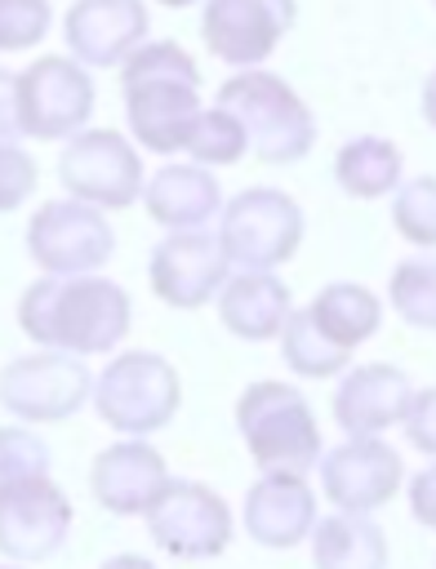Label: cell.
Segmentation results:
<instances>
[{
    "mask_svg": "<svg viewBox=\"0 0 436 569\" xmlns=\"http://www.w3.org/2000/svg\"><path fill=\"white\" fill-rule=\"evenodd\" d=\"M89 396H93L98 418L107 427H116L125 436H147V431H160L178 413L182 387H178V373L165 356L125 351L98 373Z\"/></svg>",
    "mask_w": 436,
    "mask_h": 569,
    "instance_id": "cell-5",
    "label": "cell"
},
{
    "mask_svg": "<svg viewBox=\"0 0 436 569\" xmlns=\"http://www.w3.org/2000/svg\"><path fill=\"white\" fill-rule=\"evenodd\" d=\"M294 22V0H209L200 36L205 44L236 67L262 62Z\"/></svg>",
    "mask_w": 436,
    "mask_h": 569,
    "instance_id": "cell-15",
    "label": "cell"
},
{
    "mask_svg": "<svg viewBox=\"0 0 436 569\" xmlns=\"http://www.w3.org/2000/svg\"><path fill=\"white\" fill-rule=\"evenodd\" d=\"M58 178L76 200L125 209L142 196V160L116 129H80L58 156Z\"/></svg>",
    "mask_w": 436,
    "mask_h": 569,
    "instance_id": "cell-8",
    "label": "cell"
},
{
    "mask_svg": "<svg viewBox=\"0 0 436 569\" xmlns=\"http://www.w3.org/2000/svg\"><path fill=\"white\" fill-rule=\"evenodd\" d=\"M49 31V0H0V49H31Z\"/></svg>",
    "mask_w": 436,
    "mask_h": 569,
    "instance_id": "cell-30",
    "label": "cell"
},
{
    "mask_svg": "<svg viewBox=\"0 0 436 569\" xmlns=\"http://www.w3.org/2000/svg\"><path fill=\"white\" fill-rule=\"evenodd\" d=\"M142 200L156 222H165L174 231H191L218 213L222 191H218L214 173H205L200 164H165L160 173H151Z\"/></svg>",
    "mask_w": 436,
    "mask_h": 569,
    "instance_id": "cell-21",
    "label": "cell"
},
{
    "mask_svg": "<svg viewBox=\"0 0 436 569\" xmlns=\"http://www.w3.org/2000/svg\"><path fill=\"white\" fill-rule=\"evenodd\" d=\"M409 511H414L418 525L436 529V462L414 476V485H409Z\"/></svg>",
    "mask_w": 436,
    "mask_h": 569,
    "instance_id": "cell-34",
    "label": "cell"
},
{
    "mask_svg": "<svg viewBox=\"0 0 436 569\" xmlns=\"http://www.w3.org/2000/svg\"><path fill=\"white\" fill-rule=\"evenodd\" d=\"M307 311H311V320H316L338 347H347V351L360 347V342L378 329V316H383L378 298H374L369 289H360V284H347V280L320 289Z\"/></svg>",
    "mask_w": 436,
    "mask_h": 569,
    "instance_id": "cell-23",
    "label": "cell"
},
{
    "mask_svg": "<svg viewBox=\"0 0 436 569\" xmlns=\"http://www.w3.org/2000/svg\"><path fill=\"white\" fill-rule=\"evenodd\" d=\"M392 307L414 329H436V253L405 258L392 271Z\"/></svg>",
    "mask_w": 436,
    "mask_h": 569,
    "instance_id": "cell-26",
    "label": "cell"
},
{
    "mask_svg": "<svg viewBox=\"0 0 436 569\" xmlns=\"http://www.w3.org/2000/svg\"><path fill=\"white\" fill-rule=\"evenodd\" d=\"M169 467L165 458L142 440H120L93 458V498L116 516H142L151 498L165 489Z\"/></svg>",
    "mask_w": 436,
    "mask_h": 569,
    "instance_id": "cell-18",
    "label": "cell"
},
{
    "mask_svg": "<svg viewBox=\"0 0 436 569\" xmlns=\"http://www.w3.org/2000/svg\"><path fill=\"white\" fill-rule=\"evenodd\" d=\"M27 249L49 276H80L111 258L116 236L98 204L89 200H49L36 209L27 227Z\"/></svg>",
    "mask_w": 436,
    "mask_h": 569,
    "instance_id": "cell-10",
    "label": "cell"
},
{
    "mask_svg": "<svg viewBox=\"0 0 436 569\" xmlns=\"http://www.w3.org/2000/svg\"><path fill=\"white\" fill-rule=\"evenodd\" d=\"M405 436L418 453H432L436 458V387L427 391H414L409 396V409H405Z\"/></svg>",
    "mask_w": 436,
    "mask_h": 569,
    "instance_id": "cell-32",
    "label": "cell"
},
{
    "mask_svg": "<svg viewBox=\"0 0 436 569\" xmlns=\"http://www.w3.org/2000/svg\"><path fill=\"white\" fill-rule=\"evenodd\" d=\"M62 31H67L71 58L89 67H111V62H125L142 44L147 9L142 0H80L71 4Z\"/></svg>",
    "mask_w": 436,
    "mask_h": 569,
    "instance_id": "cell-16",
    "label": "cell"
},
{
    "mask_svg": "<svg viewBox=\"0 0 436 569\" xmlns=\"http://www.w3.org/2000/svg\"><path fill=\"white\" fill-rule=\"evenodd\" d=\"M334 178L347 196H360V200L387 196L400 182V151L387 138H356L338 151Z\"/></svg>",
    "mask_w": 436,
    "mask_h": 569,
    "instance_id": "cell-24",
    "label": "cell"
},
{
    "mask_svg": "<svg viewBox=\"0 0 436 569\" xmlns=\"http://www.w3.org/2000/svg\"><path fill=\"white\" fill-rule=\"evenodd\" d=\"M22 138V107H18V76L0 67V142Z\"/></svg>",
    "mask_w": 436,
    "mask_h": 569,
    "instance_id": "cell-33",
    "label": "cell"
},
{
    "mask_svg": "<svg viewBox=\"0 0 436 569\" xmlns=\"http://www.w3.org/2000/svg\"><path fill=\"white\" fill-rule=\"evenodd\" d=\"M44 471H49V445L27 427H0V489Z\"/></svg>",
    "mask_w": 436,
    "mask_h": 569,
    "instance_id": "cell-29",
    "label": "cell"
},
{
    "mask_svg": "<svg viewBox=\"0 0 436 569\" xmlns=\"http://www.w3.org/2000/svg\"><path fill=\"white\" fill-rule=\"evenodd\" d=\"M400 476H405V467H400L396 449L383 445L378 436H351L347 445H338L320 458V489L343 511L383 507L396 493Z\"/></svg>",
    "mask_w": 436,
    "mask_h": 569,
    "instance_id": "cell-14",
    "label": "cell"
},
{
    "mask_svg": "<svg viewBox=\"0 0 436 569\" xmlns=\"http://www.w3.org/2000/svg\"><path fill=\"white\" fill-rule=\"evenodd\" d=\"M71 533V498L49 480L31 476L0 489V551L9 560H44Z\"/></svg>",
    "mask_w": 436,
    "mask_h": 569,
    "instance_id": "cell-12",
    "label": "cell"
},
{
    "mask_svg": "<svg viewBox=\"0 0 436 569\" xmlns=\"http://www.w3.org/2000/svg\"><path fill=\"white\" fill-rule=\"evenodd\" d=\"M125 84V111H129V129L147 151H178L187 147V133L200 116V71L187 58V49H178L174 40H156V44H138L125 58L120 71Z\"/></svg>",
    "mask_w": 436,
    "mask_h": 569,
    "instance_id": "cell-2",
    "label": "cell"
},
{
    "mask_svg": "<svg viewBox=\"0 0 436 569\" xmlns=\"http://www.w3.org/2000/svg\"><path fill=\"white\" fill-rule=\"evenodd\" d=\"M311 525H316V498L303 476L267 471L245 493V529L262 547H294L311 533Z\"/></svg>",
    "mask_w": 436,
    "mask_h": 569,
    "instance_id": "cell-19",
    "label": "cell"
},
{
    "mask_svg": "<svg viewBox=\"0 0 436 569\" xmlns=\"http://www.w3.org/2000/svg\"><path fill=\"white\" fill-rule=\"evenodd\" d=\"M311 560L316 569H383L387 538L369 511H338L311 525Z\"/></svg>",
    "mask_w": 436,
    "mask_h": 569,
    "instance_id": "cell-22",
    "label": "cell"
},
{
    "mask_svg": "<svg viewBox=\"0 0 436 569\" xmlns=\"http://www.w3.org/2000/svg\"><path fill=\"white\" fill-rule=\"evenodd\" d=\"M151 289L156 298H165L169 307L196 311L205 307L222 280H227V253L218 244V236L191 227V231H174L151 249Z\"/></svg>",
    "mask_w": 436,
    "mask_h": 569,
    "instance_id": "cell-13",
    "label": "cell"
},
{
    "mask_svg": "<svg viewBox=\"0 0 436 569\" xmlns=\"http://www.w3.org/2000/svg\"><path fill=\"white\" fill-rule=\"evenodd\" d=\"M392 222L409 244L436 249V178H414L392 200Z\"/></svg>",
    "mask_w": 436,
    "mask_h": 569,
    "instance_id": "cell-28",
    "label": "cell"
},
{
    "mask_svg": "<svg viewBox=\"0 0 436 569\" xmlns=\"http://www.w3.org/2000/svg\"><path fill=\"white\" fill-rule=\"evenodd\" d=\"M142 516L156 547L169 551L174 560H209L231 538L227 502L200 480H165V489L151 498Z\"/></svg>",
    "mask_w": 436,
    "mask_h": 569,
    "instance_id": "cell-7",
    "label": "cell"
},
{
    "mask_svg": "<svg viewBox=\"0 0 436 569\" xmlns=\"http://www.w3.org/2000/svg\"><path fill=\"white\" fill-rule=\"evenodd\" d=\"M36 191V160L18 142H0V213L18 209Z\"/></svg>",
    "mask_w": 436,
    "mask_h": 569,
    "instance_id": "cell-31",
    "label": "cell"
},
{
    "mask_svg": "<svg viewBox=\"0 0 436 569\" xmlns=\"http://www.w3.org/2000/svg\"><path fill=\"white\" fill-rule=\"evenodd\" d=\"M22 133L31 138H71L93 111V80L76 58H36L18 76Z\"/></svg>",
    "mask_w": 436,
    "mask_h": 569,
    "instance_id": "cell-11",
    "label": "cell"
},
{
    "mask_svg": "<svg viewBox=\"0 0 436 569\" xmlns=\"http://www.w3.org/2000/svg\"><path fill=\"white\" fill-rule=\"evenodd\" d=\"M409 378L396 365H356L334 391V418L347 436H378L409 409Z\"/></svg>",
    "mask_w": 436,
    "mask_h": 569,
    "instance_id": "cell-17",
    "label": "cell"
},
{
    "mask_svg": "<svg viewBox=\"0 0 436 569\" xmlns=\"http://www.w3.org/2000/svg\"><path fill=\"white\" fill-rule=\"evenodd\" d=\"M423 116L436 124V71L427 76V84H423Z\"/></svg>",
    "mask_w": 436,
    "mask_h": 569,
    "instance_id": "cell-35",
    "label": "cell"
},
{
    "mask_svg": "<svg viewBox=\"0 0 436 569\" xmlns=\"http://www.w3.org/2000/svg\"><path fill=\"white\" fill-rule=\"evenodd\" d=\"M236 427L249 445V458L262 471L307 476L320 462V427L303 391L285 382H254L236 405Z\"/></svg>",
    "mask_w": 436,
    "mask_h": 569,
    "instance_id": "cell-4",
    "label": "cell"
},
{
    "mask_svg": "<svg viewBox=\"0 0 436 569\" xmlns=\"http://www.w3.org/2000/svg\"><path fill=\"white\" fill-rule=\"evenodd\" d=\"M160 4H174V9H182V4H196V0H160Z\"/></svg>",
    "mask_w": 436,
    "mask_h": 569,
    "instance_id": "cell-37",
    "label": "cell"
},
{
    "mask_svg": "<svg viewBox=\"0 0 436 569\" xmlns=\"http://www.w3.org/2000/svg\"><path fill=\"white\" fill-rule=\"evenodd\" d=\"M187 151L200 160V164H236L249 147H245V129L231 111L214 107V111H200L191 133H187Z\"/></svg>",
    "mask_w": 436,
    "mask_h": 569,
    "instance_id": "cell-27",
    "label": "cell"
},
{
    "mask_svg": "<svg viewBox=\"0 0 436 569\" xmlns=\"http://www.w3.org/2000/svg\"><path fill=\"white\" fill-rule=\"evenodd\" d=\"M218 316L236 338L267 342L280 333V325L289 316V289L271 271L240 267V276L222 280V289H218Z\"/></svg>",
    "mask_w": 436,
    "mask_h": 569,
    "instance_id": "cell-20",
    "label": "cell"
},
{
    "mask_svg": "<svg viewBox=\"0 0 436 569\" xmlns=\"http://www.w3.org/2000/svg\"><path fill=\"white\" fill-rule=\"evenodd\" d=\"M280 351H285V365L303 378H329L347 365V347H338L316 320L311 311H289L285 325H280Z\"/></svg>",
    "mask_w": 436,
    "mask_h": 569,
    "instance_id": "cell-25",
    "label": "cell"
},
{
    "mask_svg": "<svg viewBox=\"0 0 436 569\" xmlns=\"http://www.w3.org/2000/svg\"><path fill=\"white\" fill-rule=\"evenodd\" d=\"M89 369L71 351L22 356L0 369V405L22 422H62L89 400Z\"/></svg>",
    "mask_w": 436,
    "mask_h": 569,
    "instance_id": "cell-9",
    "label": "cell"
},
{
    "mask_svg": "<svg viewBox=\"0 0 436 569\" xmlns=\"http://www.w3.org/2000/svg\"><path fill=\"white\" fill-rule=\"evenodd\" d=\"M18 325L31 342L71 351V356H102L129 333V293L102 276H44L18 302Z\"/></svg>",
    "mask_w": 436,
    "mask_h": 569,
    "instance_id": "cell-1",
    "label": "cell"
},
{
    "mask_svg": "<svg viewBox=\"0 0 436 569\" xmlns=\"http://www.w3.org/2000/svg\"><path fill=\"white\" fill-rule=\"evenodd\" d=\"M303 240V209L271 187H249L240 191L218 222V244L227 262L245 271H271L294 258Z\"/></svg>",
    "mask_w": 436,
    "mask_h": 569,
    "instance_id": "cell-6",
    "label": "cell"
},
{
    "mask_svg": "<svg viewBox=\"0 0 436 569\" xmlns=\"http://www.w3.org/2000/svg\"><path fill=\"white\" fill-rule=\"evenodd\" d=\"M218 107L245 129V147L267 164H294L311 151L316 124L307 102L271 71H240L218 89Z\"/></svg>",
    "mask_w": 436,
    "mask_h": 569,
    "instance_id": "cell-3",
    "label": "cell"
},
{
    "mask_svg": "<svg viewBox=\"0 0 436 569\" xmlns=\"http://www.w3.org/2000/svg\"><path fill=\"white\" fill-rule=\"evenodd\" d=\"M102 569H156L151 560H142V556H111Z\"/></svg>",
    "mask_w": 436,
    "mask_h": 569,
    "instance_id": "cell-36",
    "label": "cell"
}]
</instances>
